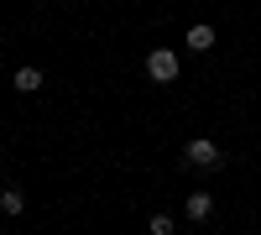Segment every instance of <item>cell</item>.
<instances>
[{
    "label": "cell",
    "mask_w": 261,
    "mask_h": 235,
    "mask_svg": "<svg viewBox=\"0 0 261 235\" xmlns=\"http://www.w3.org/2000/svg\"><path fill=\"white\" fill-rule=\"evenodd\" d=\"M178 68H183V63H178V53H172V47H157V53L146 58V79H151V84H172V79H178Z\"/></svg>",
    "instance_id": "cell-1"
},
{
    "label": "cell",
    "mask_w": 261,
    "mask_h": 235,
    "mask_svg": "<svg viewBox=\"0 0 261 235\" xmlns=\"http://www.w3.org/2000/svg\"><path fill=\"white\" fill-rule=\"evenodd\" d=\"M183 162H188V167H204V173H214V167H220L225 157H220V146H214V141H188Z\"/></svg>",
    "instance_id": "cell-2"
},
{
    "label": "cell",
    "mask_w": 261,
    "mask_h": 235,
    "mask_svg": "<svg viewBox=\"0 0 261 235\" xmlns=\"http://www.w3.org/2000/svg\"><path fill=\"white\" fill-rule=\"evenodd\" d=\"M188 47H193V53H209V47H214V27H204V21H199V27H188Z\"/></svg>",
    "instance_id": "cell-3"
},
{
    "label": "cell",
    "mask_w": 261,
    "mask_h": 235,
    "mask_svg": "<svg viewBox=\"0 0 261 235\" xmlns=\"http://www.w3.org/2000/svg\"><path fill=\"white\" fill-rule=\"evenodd\" d=\"M209 209H214V194H188V220H193V225L209 220Z\"/></svg>",
    "instance_id": "cell-4"
},
{
    "label": "cell",
    "mask_w": 261,
    "mask_h": 235,
    "mask_svg": "<svg viewBox=\"0 0 261 235\" xmlns=\"http://www.w3.org/2000/svg\"><path fill=\"white\" fill-rule=\"evenodd\" d=\"M21 209H27V194H21V188H6V194H0V215H21Z\"/></svg>",
    "instance_id": "cell-5"
},
{
    "label": "cell",
    "mask_w": 261,
    "mask_h": 235,
    "mask_svg": "<svg viewBox=\"0 0 261 235\" xmlns=\"http://www.w3.org/2000/svg\"><path fill=\"white\" fill-rule=\"evenodd\" d=\"M11 84L21 94H32V89H42V68H21V73H11Z\"/></svg>",
    "instance_id": "cell-6"
},
{
    "label": "cell",
    "mask_w": 261,
    "mask_h": 235,
    "mask_svg": "<svg viewBox=\"0 0 261 235\" xmlns=\"http://www.w3.org/2000/svg\"><path fill=\"white\" fill-rule=\"evenodd\" d=\"M151 235H172V220L167 215H151Z\"/></svg>",
    "instance_id": "cell-7"
}]
</instances>
